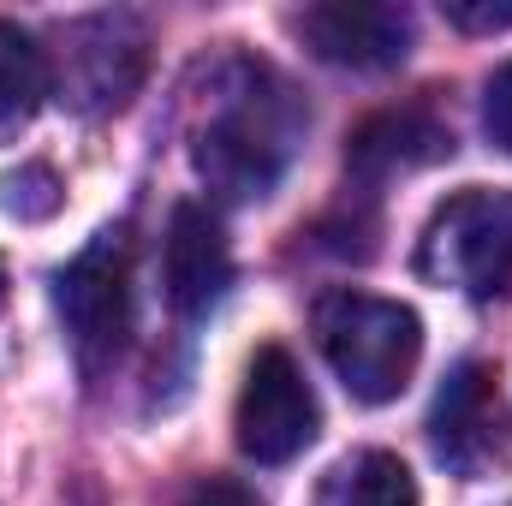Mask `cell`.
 Listing matches in <instances>:
<instances>
[{
	"label": "cell",
	"mask_w": 512,
	"mask_h": 506,
	"mask_svg": "<svg viewBox=\"0 0 512 506\" xmlns=\"http://www.w3.org/2000/svg\"><path fill=\"white\" fill-rule=\"evenodd\" d=\"M298 131H304V108H298L292 84L274 78L268 66L239 60L215 114L203 120L197 143H191V167L215 197L256 203L280 185V173L298 149Z\"/></svg>",
	"instance_id": "cell-1"
},
{
	"label": "cell",
	"mask_w": 512,
	"mask_h": 506,
	"mask_svg": "<svg viewBox=\"0 0 512 506\" xmlns=\"http://www.w3.org/2000/svg\"><path fill=\"white\" fill-rule=\"evenodd\" d=\"M316 346L358 405H387L423 358V316L376 292H328L316 304Z\"/></svg>",
	"instance_id": "cell-2"
},
{
	"label": "cell",
	"mask_w": 512,
	"mask_h": 506,
	"mask_svg": "<svg viewBox=\"0 0 512 506\" xmlns=\"http://www.w3.org/2000/svg\"><path fill=\"white\" fill-rule=\"evenodd\" d=\"M54 310L66 322V340L78 352L84 376H102L120 364L131 334V233L108 227L54 274Z\"/></svg>",
	"instance_id": "cell-3"
},
{
	"label": "cell",
	"mask_w": 512,
	"mask_h": 506,
	"mask_svg": "<svg viewBox=\"0 0 512 506\" xmlns=\"http://www.w3.org/2000/svg\"><path fill=\"white\" fill-rule=\"evenodd\" d=\"M417 274L459 286L471 298H495L512 280V191H459L447 197L417 245Z\"/></svg>",
	"instance_id": "cell-4"
},
{
	"label": "cell",
	"mask_w": 512,
	"mask_h": 506,
	"mask_svg": "<svg viewBox=\"0 0 512 506\" xmlns=\"http://www.w3.org/2000/svg\"><path fill=\"white\" fill-rule=\"evenodd\" d=\"M429 447L459 477H495L512 465V411L489 364H459L429 405Z\"/></svg>",
	"instance_id": "cell-5"
},
{
	"label": "cell",
	"mask_w": 512,
	"mask_h": 506,
	"mask_svg": "<svg viewBox=\"0 0 512 506\" xmlns=\"http://www.w3.org/2000/svg\"><path fill=\"white\" fill-rule=\"evenodd\" d=\"M233 429H239V447L256 465H292L316 441L322 411H316V393H310V381L286 346H262L251 358Z\"/></svg>",
	"instance_id": "cell-6"
},
{
	"label": "cell",
	"mask_w": 512,
	"mask_h": 506,
	"mask_svg": "<svg viewBox=\"0 0 512 506\" xmlns=\"http://www.w3.org/2000/svg\"><path fill=\"white\" fill-rule=\"evenodd\" d=\"M298 42L346 72H387L411 54V12L393 0H322L292 12Z\"/></svg>",
	"instance_id": "cell-7"
},
{
	"label": "cell",
	"mask_w": 512,
	"mask_h": 506,
	"mask_svg": "<svg viewBox=\"0 0 512 506\" xmlns=\"http://www.w3.org/2000/svg\"><path fill=\"white\" fill-rule=\"evenodd\" d=\"M66 60H60V102L78 114H108L126 108L131 90L143 84V30L131 18H84L66 30Z\"/></svg>",
	"instance_id": "cell-8"
},
{
	"label": "cell",
	"mask_w": 512,
	"mask_h": 506,
	"mask_svg": "<svg viewBox=\"0 0 512 506\" xmlns=\"http://www.w3.org/2000/svg\"><path fill=\"white\" fill-rule=\"evenodd\" d=\"M233 286V251L203 203H173L161 245V292L179 316H209Z\"/></svg>",
	"instance_id": "cell-9"
},
{
	"label": "cell",
	"mask_w": 512,
	"mask_h": 506,
	"mask_svg": "<svg viewBox=\"0 0 512 506\" xmlns=\"http://www.w3.org/2000/svg\"><path fill=\"white\" fill-rule=\"evenodd\" d=\"M447 155H453V131L441 126L429 108H387V114H370L346 137V167L364 185H387V179L435 167Z\"/></svg>",
	"instance_id": "cell-10"
},
{
	"label": "cell",
	"mask_w": 512,
	"mask_h": 506,
	"mask_svg": "<svg viewBox=\"0 0 512 506\" xmlns=\"http://www.w3.org/2000/svg\"><path fill=\"white\" fill-rule=\"evenodd\" d=\"M316 506H417V477L405 471L399 453L364 447V453L340 459V465L322 477Z\"/></svg>",
	"instance_id": "cell-11"
},
{
	"label": "cell",
	"mask_w": 512,
	"mask_h": 506,
	"mask_svg": "<svg viewBox=\"0 0 512 506\" xmlns=\"http://www.w3.org/2000/svg\"><path fill=\"white\" fill-rule=\"evenodd\" d=\"M48 90H54L48 48H42L24 24L0 18V126H24V120L42 108Z\"/></svg>",
	"instance_id": "cell-12"
},
{
	"label": "cell",
	"mask_w": 512,
	"mask_h": 506,
	"mask_svg": "<svg viewBox=\"0 0 512 506\" xmlns=\"http://www.w3.org/2000/svg\"><path fill=\"white\" fill-rule=\"evenodd\" d=\"M54 203H60V185H54L48 167H18V173L0 179V209H12V215H24V221L54 215Z\"/></svg>",
	"instance_id": "cell-13"
},
{
	"label": "cell",
	"mask_w": 512,
	"mask_h": 506,
	"mask_svg": "<svg viewBox=\"0 0 512 506\" xmlns=\"http://www.w3.org/2000/svg\"><path fill=\"white\" fill-rule=\"evenodd\" d=\"M447 24L471 30V36H495V30H512V0H441Z\"/></svg>",
	"instance_id": "cell-14"
},
{
	"label": "cell",
	"mask_w": 512,
	"mask_h": 506,
	"mask_svg": "<svg viewBox=\"0 0 512 506\" xmlns=\"http://www.w3.org/2000/svg\"><path fill=\"white\" fill-rule=\"evenodd\" d=\"M483 131L495 137V149L512 155V60L489 78V90H483Z\"/></svg>",
	"instance_id": "cell-15"
},
{
	"label": "cell",
	"mask_w": 512,
	"mask_h": 506,
	"mask_svg": "<svg viewBox=\"0 0 512 506\" xmlns=\"http://www.w3.org/2000/svg\"><path fill=\"white\" fill-rule=\"evenodd\" d=\"M185 506H262V501H256V489L233 483V477H209L185 495Z\"/></svg>",
	"instance_id": "cell-16"
}]
</instances>
